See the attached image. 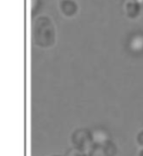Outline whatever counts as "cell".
<instances>
[{"instance_id":"cell-2","label":"cell","mask_w":143,"mask_h":156,"mask_svg":"<svg viewBox=\"0 0 143 156\" xmlns=\"http://www.w3.org/2000/svg\"><path fill=\"white\" fill-rule=\"evenodd\" d=\"M71 141L75 148L86 154H88L92 146L94 145L91 132L86 129H76L72 134Z\"/></svg>"},{"instance_id":"cell-13","label":"cell","mask_w":143,"mask_h":156,"mask_svg":"<svg viewBox=\"0 0 143 156\" xmlns=\"http://www.w3.org/2000/svg\"><path fill=\"white\" fill-rule=\"evenodd\" d=\"M53 156H60V155H53Z\"/></svg>"},{"instance_id":"cell-6","label":"cell","mask_w":143,"mask_h":156,"mask_svg":"<svg viewBox=\"0 0 143 156\" xmlns=\"http://www.w3.org/2000/svg\"><path fill=\"white\" fill-rule=\"evenodd\" d=\"M126 13L130 18H136L138 16L141 11L140 3L134 1H128L126 4Z\"/></svg>"},{"instance_id":"cell-9","label":"cell","mask_w":143,"mask_h":156,"mask_svg":"<svg viewBox=\"0 0 143 156\" xmlns=\"http://www.w3.org/2000/svg\"><path fill=\"white\" fill-rule=\"evenodd\" d=\"M136 140H137V143L139 144L140 145L143 147V131L138 133V135L136 137Z\"/></svg>"},{"instance_id":"cell-8","label":"cell","mask_w":143,"mask_h":156,"mask_svg":"<svg viewBox=\"0 0 143 156\" xmlns=\"http://www.w3.org/2000/svg\"><path fill=\"white\" fill-rule=\"evenodd\" d=\"M85 154H86L81 152L80 150H79V149H77L75 147H73V148L70 149L66 152L65 156H84Z\"/></svg>"},{"instance_id":"cell-11","label":"cell","mask_w":143,"mask_h":156,"mask_svg":"<svg viewBox=\"0 0 143 156\" xmlns=\"http://www.w3.org/2000/svg\"><path fill=\"white\" fill-rule=\"evenodd\" d=\"M128 1H134V2H138V3H140L141 0H128Z\"/></svg>"},{"instance_id":"cell-10","label":"cell","mask_w":143,"mask_h":156,"mask_svg":"<svg viewBox=\"0 0 143 156\" xmlns=\"http://www.w3.org/2000/svg\"><path fill=\"white\" fill-rule=\"evenodd\" d=\"M139 156H143V149H141L139 153Z\"/></svg>"},{"instance_id":"cell-5","label":"cell","mask_w":143,"mask_h":156,"mask_svg":"<svg viewBox=\"0 0 143 156\" xmlns=\"http://www.w3.org/2000/svg\"><path fill=\"white\" fill-rule=\"evenodd\" d=\"M60 7L62 12L66 16H73L77 12V5L72 0H63Z\"/></svg>"},{"instance_id":"cell-12","label":"cell","mask_w":143,"mask_h":156,"mask_svg":"<svg viewBox=\"0 0 143 156\" xmlns=\"http://www.w3.org/2000/svg\"><path fill=\"white\" fill-rule=\"evenodd\" d=\"M84 156H88V154H85V155Z\"/></svg>"},{"instance_id":"cell-4","label":"cell","mask_w":143,"mask_h":156,"mask_svg":"<svg viewBox=\"0 0 143 156\" xmlns=\"http://www.w3.org/2000/svg\"><path fill=\"white\" fill-rule=\"evenodd\" d=\"M92 133L94 144H103L110 141V135L108 132L103 129H95Z\"/></svg>"},{"instance_id":"cell-7","label":"cell","mask_w":143,"mask_h":156,"mask_svg":"<svg viewBox=\"0 0 143 156\" xmlns=\"http://www.w3.org/2000/svg\"><path fill=\"white\" fill-rule=\"evenodd\" d=\"M131 47L134 50H140L143 47V37L140 35H136L134 37V40L131 42Z\"/></svg>"},{"instance_id":"cell-3","label":"cell","mask_w":143,"mask_h":156,"mask_svg":"<svg viewBox=\"0 0 143 156\" xmlns=\"http://www.w3.org/2000/svg\"><path fill=\"white\" fill-rule=\"evenodd\" d=\"M116 145L110 140L103 144H94L88 153V156H116Z\"/></svg>"},{"instance_id":"cell-1","label":"cell","mask_w":143,"mask_h":156,"mask_svg":"<svg viewBox=\"0 0 143 156\" xmlns=\"http://www.w3.org/2000/svg\"><path fill=\"white\" fill-rule=\"evenodd\" d=\"M34 41L35 44L42 48H49L55 42V24L48 17H40L34 26Z\"/></svg>"}]
</instances>
